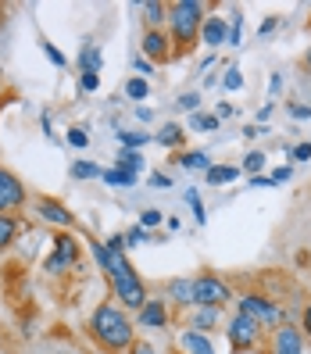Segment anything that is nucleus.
<instances>
[{"mask_svg":"<svg viewBox=\"0 0 311 354\" xmlns=\"http://www.w3.org/2000/svg\"><path fill=\"white\" fill-rule=\"evenodd\" d=\"M197 104H200V97H197V93H182V97H179V108H182V111H194Z\"/></svg>","mask_w":311,"mask_h":354,"instance_id":"4c0bfd02","label":"nucleus"},{"mask_svg":"<svg viewBox=\"0 0 311 354\" xmlns=\"http://www.w3.org/2000/svg\"><path fill=\"white\" fill-rule=\"evenodd\" d=\"M72 176H75V179H93V176H104V172L97 169L93 161H75V165H72Z\"/></svg>","mask_w":311,"mask_h":354,"instance_id":"b1692460","label":"nucleus"},{"mask_svg":"<svg viewBox=\"0 0 311 354\" xmlns=\"http://www.w3.org/2000/svg\"><path fill=\"white\" fill-rule=\"evenodd\" d=\"M93 247V258H97V265L104 268V272H111V251H108V243H90Z\"/></svg>","mask_w":311,"mask_h":354,"instance_id":"c85d7f7f","label":"nucleus"},{"mask_svg":"<svg viewBox=\"0 0 311 354\" xmlns=\"http://www.w3.org/2000/svg\"><path fill=\"white\" fill-rule=\"evenodd\" d=\"M79 65H82V72H100V50L93 44H86L79 54Z\"/></svg>","mask_w":311,"mask_h":354,"instance_id":"aec40b11","label":"nucleus"},{"mask_svg":"<svg viewBox=\"0 0 311 354\" xmlns=\"http://www.w3.org/2000/svg\"><path fill=\"white\" fill-rule=\"evenodd\" d=\"M133 354H154L151 344H133Z\"/></svg>","mask_w":311,"mask_h":354,"instance_id":"49530a36","label":"nucleus"},{"mask_svg":"<svg viewBox=\"0 0 311 354\" xmlns=\"http://www.w3.org/2000/svg\"><path fill=\"white\" fill-rule=\"evenodd\" d=\"M22 204H26V186L18 183V176L0 169V215L11 212V207H22Z\"/></svg>","mask_w":311,"mask_h":354,"instance_id":"1a4fd4ad","label":"nucleus"},{"mask_svg":"<svg viewBox=\"0 0 311 354\" xmlns=\"http://www.w3.org/2000/svg\"><path fill=\"white\" fill-rule=\"evenodd\" d=\"M140 326H151V329H161L169 326V308H164V301H147L140 308Z\"/></svg>","mask_w":311,"mask_h":354,"instance_id":"9b49d317","label":"nucleus"},{"mask_svg":"<svg viewBox=\"0 0 311 354\" xmlns=\"http://www.w3.org/2000/svg\"><path fill=\"white\" fill-rule=\"evenodd\" d=\"M126 93H129L133 100H143V97L151 93V86H147V79H140V75H136V79H129V82H126Z\"/></svg>","mask_w":311,"mask_h":354,"instance_id":"a878e982","label":"nucleus"},{"mask_svg":"<svg viewBox=\"0 0 311 354\" xmlns=\"http://www.w3.org/2000/svg\"><path fill=\"white\" fill-rule=\"evenodd\" d=\"M147 240H151V233H147V229H143V225H133L129 233H126V243H133V247L147 243Z\"/></svg>","mask_w":311,"mask_h":354,"instance_id":"c756f323","label":"nucleus"},{"mask_svg":"<svg viewBox=\"0 0 311 354\" xmlns=\"http://www.w3.org/2000/svg\"><path fill=\"white\" fill-rule=\"evenodd\" d=\"M79 86L86 90V93H90V90H97V72H82V75H79Z\"/></svg>","mask_w":311,"mask_h":354,"instance_id":"e433bc0d","label":"nucleus"},{"mask_svg":"<svg viewBox=\"0 0 311 354\" xmlns=\"http://www.w3.org/2000/svg\"><path fill=\"white\" fill-rule=\"evenodd\" d=\"M122 247H126V236H111L108 240V251H111V272H108V279H111V290H115V301L122 308L140 311L151 297H147V286H143L140 272L129 265V258L122 254Z\"/></svg>","mask_w":311,"mask_h":354,"instance_id":"f257e3e1","label":"nucleus"},{"mask_svg":"<svg viewBox=\"0 0 311 354\" xmlns=\"http://www.w3.org/2000/svg\"><path fill=\"white\" fill-rule=\"evenodd\" d=\"M75 258H79V240L68 233L54 236V254L47 258V272H61L65 265H75Z\"/></svg>","mask_w":311,"mask_h":354,"instance_id":"6e6552de","label":"nucleus"},{"mask_svg":"<svg viewBox=\"0 0 311 354\" xmlns=\"http://www.w3.org/2000/svg\"><path fill=\"white\" fill-rule=\"evenodd\" d=\"M39 47H44V54H47V57L54 61V65H57V68H65V54H61V50H57L54 44H39Z\"/></svg>","mask_w":311,"mask_h":354,"instance_id":"473e14b6","label":"nucleus"},{"mask_svg":"<svg viewBox=\"0 0 311 354\" xmlns=\"http://www.w3.org/2000/svg\"><path fill=\"white\" fill-rule=\"evenodd\" d=\"M179 344H182V351H186V354H215L211 340H207L204 333H197V329H186L182 337H179Z\"/></svg>","mask_w":311,"mask_h":354,"instance_id":"4468645a","label":"nucleus"},{"mask_svg":"<svg viewBox=\"0 0 311 354\" xmlns=\"http://www.w3.org/2000/svg\"><path fill=\"white\" fill-rule=\"evenodd\" d=\"M140 47H143V54H147V61H172L176 57V47H172L169 32H161V29H147V32H143Z\"/></svg>","mask_w":311,"mask_h":354,"instance_id":"0eeeda50","label":"nucleus"},{"mask_svg":"<svg viewBox=\"0 0 311 354\" xmlns=\"http://www.w3.org/2000/svg\"><path fill=\"white\" fill-rule=\"evenodd\" d=\"M186 204L194 207V215H197V222H204V204H200V197H197V190H190L186 194Z\"/></svg>","mask_w":311,"mask_h":354,"instance_id":"72a5a7b5","label":"nucleus"},{"mask_svg":"<svg viewBox=\"0 0 311 354\" xmlns=\"http://www.w3.org/2000/svg\"><path fill=\"white\" fill-rule=\"evenodd\" d=\"M304 337H311V304L304 308Z\"/></svg>","mask_w":311,"mask_h":354,"instance_id":"c03bdc74","label":"nucleus"},{"mask_svg":"<svg viewBox=\"0 0 311 354\" xmlns=\"http://www.w3.org/2000/svg\"><path fill=\"white\" fill-rule=\"evenodd\" d=\"M158 143H164V147H179V143H182V126H164Z\"/></svg>","mask_w":311,"mask_h":354,"instance_id":"bb28decb","label":"nucleus"},{"mask_svg":"<svg viewBox=\"0 0 311 354\" xmlns=\"http://www.w3.org/2000/svg\"><path fill=\"white\" fill-rule=\"evenodd\" d=\"M204 176H207V183H211V186H218V183L236 179V176H240V169H236V165H211V169H207Z\"/></svg>","mask_w":311,"mask_h":354,"instance_id":"dca6fc26","label":"nucleus"},{"mask_svg":"<svg viewBox=\"0 0 311 354\" xmlns=\"http://www.w3.org/2000/svg\"><path fill=\"white\" fill-rule=\"evenodd\" d=\"M261 165H265V154H261V151H254V154H247V158H243V169L251 172V176L261 169Z\"/></svg>","mask_w":311,"mask_h":354,"instance_id":"7c9ffc66","label":"nucleus"},{"mask_svg":"<svg viewBox=\"0 0 311 354\" xmlns=\"http://www.w3.org/2000/svg\"><path fill=\"white\" fill-rule=\"evenodd\" d=\"M169 29H172L176 54L190 50L204 29V4L200 0H176V4H169Z\"/></svg>","mask_w":311,"mask_h":354,"instance_id":"7ed1b4c3","label":"nucleus"},{"mask_svg":"<svg viewBox=\"0 0 311 354\" xmlns=\"http://www.w3.org/2000/svg\"><path fill=\"white\" fill-rule=\"evenodd\" d=\"M151 186H154V190H169V186H172V179L164 176V172H154V176H151Z\"/></svg>","mask_w":311,"mask_h":354,"instance_id":"58836bf2","label":"nucleus"},{"mask_svg":"<svg viewBox=\"0 0 311 354\" xmlns=\"http://www.w3.org/2000/svg\"><path fill=\"white\" fill-rule=\"evenodd\" d=\"M136 72H140V79H143V75L151 72V61H147V57H136Z\"/></svg>","mask_w":311,"mask_h":354,"instance_id":"79ce46f5","label":"nucleus"},{"mask_svg":"<svg viewBox=\"0 0 311 354\" xmlns=\"http://www.w3.org/2000/svg\"><path fill=\"white\" fill-rule=\"evenodd\" d=\"M100 179L108 183V186H133V183H136V176H133V172H122V169H108Z\"/></svg>","mask_w":311,"mask_h":354,"instance_id":"5701e85b","label":"nucleus"},{"mask_svg":"<svg viewBox=\"0 0 311 354\" xmlns=\"http://www.w3.org/2000/svg\"><path fill=\"white\" fill-rule=\"evenodd\" d=\"M272 354H304V337L294 326L272 329Z\"/></svg>","mask_w":311,"mask_h":354,"instance_id":"9d476101","label":"nucleus"},{"mask_svg":"<svg viewBox=\"0 0 311 354\" xmlns=\"http://www.w3.org/2000/svg\"><path fill=\"white\" fill-rule=\"evenodd\" d=\"M290 115H294V118H311V108H308V104H294Z\"/></svg>","mask_w":311,"mask_h":354,"instance_id":"a19ab883","label":"nucleus"},{"mask_svg":"<svg viewBox=\"0 0 311 354\" xmlns=\"http://www.w3.org/2000/svg\"><path fill=\"white\" fill-rule=\"evenodd\" d=\"M143 18H147L151 29H158L164 18H169V4H154V0H151V4H143Z\"/></svg>","mask_w":311,"mask_h":354,"instance_id":"f3484780","label":"nucleus"},{"mask_svg":"<svg viewBox=\"0 0 311 354\" xmlns=\"http://www.w3.org/2000/svg\"><path fill=\"white\" fill-rule=\"evenodd\" d=\"M36 207H39V218H47V222H54V225H72V215H68L61 204H54V201L44 197Z\"/></svg>","mask_w":311,"mask_h":354,"instance_id":"2eb2a0df","label":"nucleus"},{"mask_svg":"<svg viewBox=\"0 0 311 354\" xmlns=\"http://www.w3.org/2000/svg\"><path fill=\"white\" fill-rule=\"evenodd\" d=\"M68 143H72V147H86V143H90V136L82 133V129H68Z\"/></svg>","mask_w":311,"mask_h":354,"instance_id":"c9c22d12","label":"nucleus"},{"mask_svg":"<svg viewBox=\"0 0 311 354\" xmlns=\"http://www.w3.org/2000/svg\"><path fill=\"white\" fill-rule=\"evenodd\" d=\"M158 222H161V212H154V207H151V212H143V215H140V225H143V229H154Z\"/></svg>","mask_w":311,"mask_h":354,"instance_id":"f704fd0d","label":"nucleus"},{"mask_svg":"<svg viewBox=\"0 0 311 354\" xmlns=\"http://www.w3.org/2000/svg\"><path fill=\"white\" fill-rule=\"evenodd\" d=\"M169 297L176 308H194L197 297H194V279H172L169 283Z\"/></svg>","mask_w":311,"mask_h":354,"instance_id":"f8f14e48","label":"nucleus"},{"mask_svg":"<svg viewBox=\"0 0 311 354\" xmlns=\"http://www.w3.org/2000/svg\"><path fill=\"white\" fill-rule=\"evenodd\" d=\"M118 140L126 143L129 151H140V147H143V143H147L151 136H147V133H129V129H122V133H118Z\"/></svg>","mask_w":311,"mask_h":354,"instance_id":"393cba45","label":"nucleus"},{"mask_svg":"<svg viewBox=\"0 0 311 354\" xmlns=\"http://www.w3.org/2000/svg\"><path fill=\"white\" fill-rule=\"evenodd\" d=\"M218 322V308H197V315H194V322H190V329H211Z\"/></svg>","mask_w":311,"mask_h":354,"instance_id":"a211bd4d","label":"nucleus"},{"mask_svg":"<svg viewBox=\"0 0 311 354\" xmlns=\"http://www.w3.org/2000/svg\"><path fill=\"white\" fill-rule=\"evenodd\" d=\"M308 61H311V54H308Z\"/></svg>","mask_w":311,"mask_h":354,"instance_id":"de8ad7c7","label":"nucleus"},{"mask_svg":"<svg viewBox=\"0 0 311 354\" xmlns=\"http://www.w3.org/2000/svg\"><path fill=\"white\" fill-rule=\"evenodd\" d=\"M90 337L108 351V354H118V351H126V347H133L136 340H133V322H129V315L122 308H115V304H100L93 315H90Z\"/></svg>","mask_w":311,"mask_h":354,"instance_id":"f03ea898","label":"nucleus"},{"mask_svg":"<svg viewBox=\"0 0 311 354\" xmlns=\"http://www.w3.org/2000/svg\"><path fill=\"white\" fill-rule=\"evenodd\" d=\"M236 304H240V311H243V315H251V319H254L261 329H279V326H286L283 308H279V304H272V301H265V297L247 294V297H240Z\"/></svg>","mask_w":311,"mask_h":354,"instance_id":"20e7f679","label":"nucleus"},{"mask_svg":"<svg viewBox=\"0 0 311 354\" xmlns=\"http://www.w3.org/2000/svg\"><path fill=\"white\" fill-rule=\"evenodd\" d=\"M179 165H182V169H211V158H207L204 151H186L182 158H179Z\"/></svg>","mask_w":311,"mask_h":354,"instance_id":"6ab92c4d","label":"nucleus"},{"mask_svg":"<svg viewBox=\"0 0 311 354\" xmlns=\"http://www.w3.org/2000/svg\"><path fill=\"white\" fill-rule=\"evenodd\" d=\"M200 39L207 47H222L225 44V18L211 15V18H204V29H200Z\"/></svg>","mask_w":311,"mask_h":354,"instance_id":"ddd939ff","label":"nucleus"},{"mask_svg":"<svg viewBox=\"0 0 311 354\" xmlns=\"http://www.w3.org/2000/svg\"><path fill=\"white\" fill-rule=\"evenodd\" d=\"M190 126L200 129V133H211V129H218V115H194Z\"/></svg>","mask_w":311,"mask_h":354,"instance_id":"cd10ccee","label":"nucleus"},{"mask_svg":"<svg viewBox=\"0 0 311 354\" xmlns=\"http://www.w3.org/2000/svg\"><path fill=\"white\" fill-rule=\"evenodd\" d=\"M15 233H18V222L11 215H0V251L15 243Z\"/></svg>","mask_w":311,"mask_h":354,"instance_id":"4be33fe9","label":"nucleus"},{"mask_svg":"<svg viewBox=\"0 0 311 354\" xmlns=\"http://www.w3.org/2000/svg\"><path fill=\"white\" fill-rule=\"evenodd\" d=\"M225 337H229V347H233V351H251V347H258V340H261V326H258L251 315L236 311V315L229 319V326H225Z\"/></svg>","mask_w":311,"mask_h":354,"instance_id":"39448f33","label":"nucleus"},{"mask_svg":"<svg viewBox=\"0 0 311 354\" xmlns=\"http://www.w3.org/2000/svg\"><path fill=\"white\" fill-rule=\"evenodd\" d=\"M104 354H108V351H104Z\"/></svg>","mask_w":311,"mask_h":354,"instance_id":"09e8293b","label":"nucleus"},{"mask_svg":"<svg viewBox=\"0 0 311 354\" xmlns=\"http://www.w3.org/2000/svg\"><path fill=\"white\" fill-rule=\"evenodd\" d=\"M294 158H297V161H311V143H297V147H294Z\"/></svg>","mask_w":311,"mask_h":354,"instance_id":"ea45409f","label":"nucleus"},{"mask_svg":"<svg viewBox=\"0 0 311 354\" xmlns=\"http://www.w3.org/2000/svg\"><path fill=\"white\" fill-rule=\"evenodd\" d=\"M290 179V169H286V165H283V169H276L272 172V183H286Z\"/></svg>","mask_w":311,"mask_h":354,"instance_id":"37998d69","label":"nucleus"},{"mask_svg":"<svg viewBox=\"0 0 311 354\" xmlns=\"http://www.w3.org/2000/svg\"><path fill=\"white\" fill-rule=\"evenodd\" d=\"M222 82H225V90H240V86H243V75H240V68H229Z\"/></svg>","mask_w":311,"mask_h":354,"instance_id":"2f4dec72","label":"nucleus"},{"mask_svg":"<svg viewBox=\"0 0 311 354\" xmlns=\"http://www.w3.org/2000/svg\"><path fill=\"white\" fill-rule=\"evenodd\" d=\"M251 186H272V176H254Z\"/></svg>","mask_w":311,"mask_h":354,"instance_id":"a18cd8bd","label":"nucleus"},{"mask_svg":"<svg viewBox=\"0 0 311 354\" xmlns=\"http://www.w3.org/2000/svg\"><path fill=\"white\" fill-rule=\"evenodd\" d=\"M194 297H197V308H225L233 301V290L215 276H197L194 279Z\"/></svg>","mask_w":311,"mask_h":354,"instance_id":"423d86ee","label":"nucleus"},{"mask_svg":"<svg viewBox=\"0 0 311 354\" xmlns=\"http://www.w3.org/2000/svg\"><path fill=\"white\" fill-rule=\"evenodd\" d=\"M118 169H122V172H133V176H136V172L143 169V158H140V151H129V147L122 151V154H118Z\"/></svg>","mask_w":311,"mask_h":354,"instance_id":"412c9836","label":"nucleus"}]
</instances>
